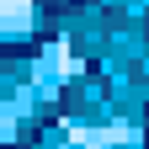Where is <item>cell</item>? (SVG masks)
<instances>
[{
	"mask_svg": "<svg viewBox=\"0 0 149 149\" xmlns=\"http://www.w3.org/2000/svg\"><path fill=\"white\" fill-rule=\"evenodd\" d=\"M6 6V27H27V6L32 0H0Z\"/></svg>",
	"mask_w": 149,
	"mask_h": 149,
	"instance_id": "cell-1",
	"label": "cell"
}]
</instances>
